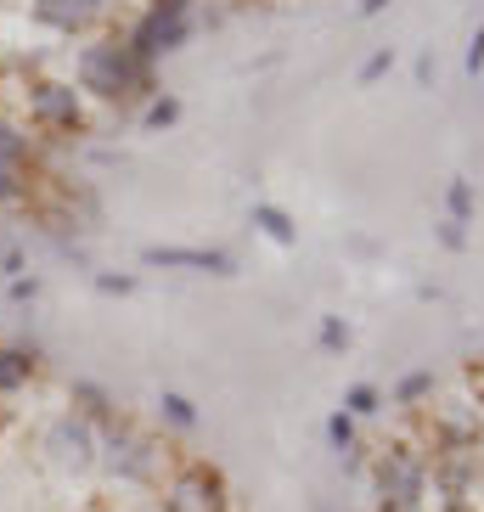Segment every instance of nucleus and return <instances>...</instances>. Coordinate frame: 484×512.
<instances>
[{"label":"nucleus","instance_id":"7c9ffc66","mask_svg":"<svg viewBox=\"0 0 484 512\" xmlns=\"http://www.w3.org/2000/svg\"><path fill=\"white\" fill-rule=\"evenodd\" d=\"M378 512H434V507H406V501H378Z\"/></svg>","mask_w":484,"mask_h":512},{"label":"nucleus","instance_id":"cd10ccee","mask_svg":"<svg viewBox=\"0 0 484 512\" xmlns=\"http://www.w3.org/2000/svg\"><path fill=\"white\" fill-rule=\"evenodd\" d=\"M0 271L17 282V276H23V254H17V248H6V254H0Z\"/></svg>","mask_w":484,"mask_h":512},{"label":"nucleus","instance_id":"0eeeda50","mask_svg":"<svg viewBox=\"0 0 484 512\" xmlns=\"http://www.w3.org/2000/svg\"><path fill=\"white\" fill-rule=\"evenodd\" d=\"M479 445H484V411L473 406V400L428 406V451L434 456H451V451L479 456Z\"/></svg>","mask_w":484,"mask_h":512},{"label":"nucleus","instance_id":"bb28decb","mask_svg":"<svg viewBox=\"0 0 484 512\" xmlns=\"http://www.w3.org/2000/svg\"><path fill=\"white\" fill-rule=\"evenodd\" d=\"M434 74H439L434 51H423V57H417V85H434Z\"/></svg>","mask_w":484,"mask_h":512},{"label":"nucleus","instance_id":"9d476101","mask_svg":"<svg viewBox=\"0 0 484 512\" xmlns=\"http://www.w3.org/2000/svg\"><path fill=\"white\" fill-rule=\"evenodd\" d=\"M113 12L107 0H29V17L46 34H62V40H91V29Z\"/></svg>","mask_w":484,"mask_h":512},{"label":"nucleus","instance_id":"dca6fc26","mask_svg":"<svg viewBox=\"0 0 484 512\" xmlns=\"http://www.w3.org/2000/svg\"><path fill=\"white\" fill-rule=\"evenodd\" d=\"M445 214L462 220V226H473V214H479V192H473L468 175H451V181H445Z\"/></svg>","mask_w":484,"mask_h":512},{"label":"nucleus","instance_id":"393cba45","mask_svg":"<svg viewBox=\"0 0 484 512\" xmlns=\"http://www.w3.org/2000/svg\"><path fill=\"white\" fill-rule=\"evenodd\" d=\"M462 68H468L473 79L484 74V23H479V29H473V40H468V57H462Z\"/></svg>","mask_w":484,"mask_h":512},{"label":"nucleus","instance_id":"c756f323","mask_svg":"<svg viewBox=\"0 0 484 512\" xmlns=\"http://www.w3.org/2000/svg\"><path fill=\"white\" fill-rule=\"evenodd\" d=\"M394 0H361V17H378V12H389Z\"/></svg>","mask_w":484,"mask_h":512},{"label":"nucleus","instance_id":"a211bd4d","mask_svg":"<svg viewBox=\"0 0 484 512\" xmlns=\"http://www.w3.org/2000/svg\"><path fill=\"white\" fill-rule=\"evenodd\" d=\"M327 445H333V451H338V462H344V456H355V451H361V422L349 417L344 406H338L333 417H327Z\"/></svg>","mask_w":484,"mask_h":512},{"label":"nucleus","instance_id":"4be33fe9","mask_svg":"<svg viewBox=\"0 0 484 512\" xmlns=\"http://www.w3.org/2000/svg\"><path fill=\"white\" fill-rule=\"evenodd\" d=\"M349 338H355V332H349V321H344V316H321L316 344L327 349V355H344V349H349Z\"/></svg>","mask_w":484,"mask_h":512},{"label":"nucleus","instance_id":"f257e3e1","mask_svg":"<svg viewBox=\"0 0 484 512\" xmlns=\"http://www.w3.org/2000/svg\"><path fill=\"white\" fill-rule=\"evenodd\" d=\"M74 85L96 107H124V102H152L158 96V68L141 62L119 34H91L74 51Z\"/></svg>","mask_w":484,"mask_h":512},{"label":"nucleus","instance_id":"ddd939ff","mask_svg":"<svg viewBox=\"0 0 484 512\" xmlns=\"http://www.w3.org/2000/svg\"><path fill=\"white\" fill-rule=\"evenodd\" d=\"M68 400H74V411L85 422H96V428H107V422L119 417V400L102 389V383H91V377H74V389H68Z\"/></svg>","mask_w":484,"mask_h":512},{"label":"nucleus","instance_id":"f8f14e48","mask_svg":"<svg viewBox=\"0 0 484 512\" xmlns=\"http://www.w3.org/2000/svg\"><path fill=\"white\" fill-rule=\"evenodd\" d=\"M40 377V355L34 349H12L0 344V400H12V394H23Z\"/></svg>","mask_w":484,"mask_h":512},{"label":"nucleus","instance_id":"1a4fd4ad","mask_svg":"<svg viewBox=\"0 0 484 512\" xmlns=\"http://www.w3.org/2000/svg\"><path fill=\"white\" fill-rule=\"evenodd\" d=\"M141 265H164V271L186 276H237V254L231 248H203V242H152L141 248Z\"/></svg>","mask_w":484,"mask_h":512},{"label":"nucleus","instance_id":"a878e982","mask_svg":"<svg viewBox=\"0 0 484 512\" xmlns=\"http://www.w3.org/2000/svg\"><path fill=\"white\" fill-rule=\"evenodd\" d=\"M96 287H102V293H136V276H113V271H102V276H96Z\"/></svg>","mask_w":484,"mask_h":512},{"label":"nucleus","instance_id":"c85d7f7f","mask_svg":"<svg viewBox=\"0 0 484 512\" xmlns=\"http://www.w3.org/2000/svg\"><path fill=\"white\" fill-rule=\"evenodd\" d=\"M34 293H40V282H34V276H17V282H12V299H34Z\"/></svg>","mask_w":484,"mask_h":512},{"label":"nucleus","instance_id":"2f4dec72","mask_svg":"<svg viewBox=\"0 0 484 512\" xmlns=\"http://www.w3.org/2000/svg\"><path fill=\"white\" fill-rule=\"evenodd\" d=\"M107 6H119V0H107Z\"/></svg>","mask_w":484,"mask_h":512},{"label":"nucleus","instance_id":"f03ea898","mask_svg":"<svg viewBox=\"0 0 484 512\" xmlns=\"http://www.w3.org/2000/svg\"><path fill=\"white\" fill-rule=\"evenodd\" d=\"M96 467H102L113 484H130V490H158L169 473V451L152 434H141L136 422L113 417L102 428V445H96Z\"/></svg>","mask_w":484,"mask_h":512},{"label":"nucleus","instance_id":"423d86ee","mask_svg":"<svg viewBox=\"0 0 484 512\" xmlns=\"http://www.w3.org/2000/svg\"><path fill=\"white\" fill-rule=\"evenodd\" d=\"M119 40L136 51L141 62H152V68H158L164 57H175V51L192 40V17H169V12H158V6H141Z\"/></svg>","mask_w":484,"mask_h":512},{"label":"nucleus","instance_id":"4468645a","mask_svg":"<svg viewBox=\"0 0 484 512\" xmlns=\"http://www.w3.org/2000/svg\"><path fill=\"white\" fill-rule=\"evenodd\" d=\"M439 400V377L428 372V366H417V372H406L400 383L389 389V406H400V411H428Z\"/></svg>","mask_w":484,"mask_h":512},{"label":"nucleus","instance_id":"2eb2a0df","mask_svg":"<svg viewBox=\"0 0 484 512\" xmlns=\"http://www.w3.org/2000/svg\"><path fill=\"white\" fill-rule=\"evenodd\" d=\"M248 226H254L265 242H276V248H299V226H293V214L276 209V203H254V209H248Z\"/></svg>","mask_w":484,"mask_h":512},{"label":"nucleus","instance_id":"9b49d317","mask_svg":"<svg viewBox=\"0 0 484 512\" xmlns=\"http://www.w3.org/2000/svg\"><path fill=\"white\" fill-rule=\"evenodd\" d=\"M40 147H46V141L29 136V124L12 119V113H0V169L34 175V169H40Z\"/></svg>","mask_w":484,"mask_h":512},{"label":"nucleus","instance_id":"39448f33","mask_svg":"<svg viewBox=\"0 0 484 512\" xmlns=\"http://www.w3.org/2000/svg\"><path fill=\"white\" fill-rule=\"evenodd\" d=\"M158 512H231V484L226 473L203 456L169 467L158 484Z\"/></svg>","mask_w":484,"mask_h":512},{"label":"nucleus","instance_id":"20e7f679","mask_svg":"<svg viewBox=\"0 0 484 512\" xmlns=\"http://www.w3.org/2000/svg\"><path fill=\"white\" fill-rule=\"evenodd\" d=\"M366 479L378 501H406V507H428L434 501V456L417 445H383L366 456Z\"/></svg>","mask_w":484,"mask_h":512},{"label":"nucleus","instance_id":"f3484780","mask_svg":"<svg viewBox=\"0 0 484 512\" xmlns=\"http://www.w3.org/2000/svg\"><path fill=\"white\" fill-rule=\"evenodd\" d=\"M158 422H164V428H175V434H192V428H197V406L186 400V394L164 389V394H158Z\"/></svg>","mask_w":484,"mask_h":512},{"label":"nucleus","instance_id":"412c9836","mask_svg":"<svg viewBox=\"0 0 484 512\" xmlns=\"http://www.w3.org/2000/svg\"><path fill=\"white\" fill-rule=\"evenodd\" d=\"M34 197V181L29 175H17V169H0V209H23Z\"/></svg>","mask_w":484,"mask_h":512},{"label":"nucleus","instance_id":"5701e85b","mask_svg":"<svg viewBox=\"0 0 484 512\" xmlns=\"http://www.w3.org/2000/svg\"><path fill=\"white\" fill-rule=\"evenodd\" d=\"M434 242L445 248V254H468V226L451 220V214H439V220H434Z\"/></svg>","mask_w":484,"mask_h":512},{"label":"nucleus","instance_id":"b1692460","mask_svg":"<svg viewBox=\"0 0 484 512\" xmlns=\"http://www.w3.org/2000/svg\"><path fill=\"white\" fill-rule=\"evenodd\" d=\"M383 74H394V51H389V46H378L372 57L361 62V74H355V85H378Z\"/></svg>","mask_w":484,"mask_h":512},{"label":"nucleus","instance_id":"7ed1b4c3","mask_svg":"<svg viewBox=\"0 0 484 512\" xmlns=\"http://www.w3.org/2000/svg\"><path fill=\"white\" fill-rule=\"evenodd\" d=\"M23 113H29V130H40V141H79L91 136V102L79 96L74 79H29L23 85Z\"/></svg>","mask_w":484,"mask_h":512},{"label":"nucleus","instance_id":"6e6552de","mask_svg":"<svg viewBox=\"0 0 484 512\" xmlns=\"http://www.w3.org/2000/svg\"><path fill=\"white\" fill-rule=\"evenodd\" d=\"M96 445H102V428H96V422H85L79 411H62V417H51V428H46V456L62 467V473H91V467H96Z\"/></svg>","mask_w":484,"mask_h":512},{"label":"nucleus","instance_id":"6ab92c4d","mask_svg":"<svg viewBox=\"0 0 484 512\" xmlns=\"http://www.w3.org/2000/svg\"><path fill=\"white\" fill-rule=\"evenodd\" d=\"M338 406H344V411H349V417H355V422H366V417H378V411L389 406V400H383V389H378V383H349V389H344V400H338Z\"/></svg>","mask_w":484,"mask_h":512},{"label":"nucleus","instance_id":"aec40b11","mask_svg":"<svg viewBox=\"0 0 484 512\" xmlns=\"http://www.w3.org/2000/svg\"><path fill=\"white\" fill-rule=\"evenodd\" d=\"M169 124H181V96H152L147 107H141V130H169Z\"/></svg>","mask_w":484,"mask_h":512}]
</instances>
